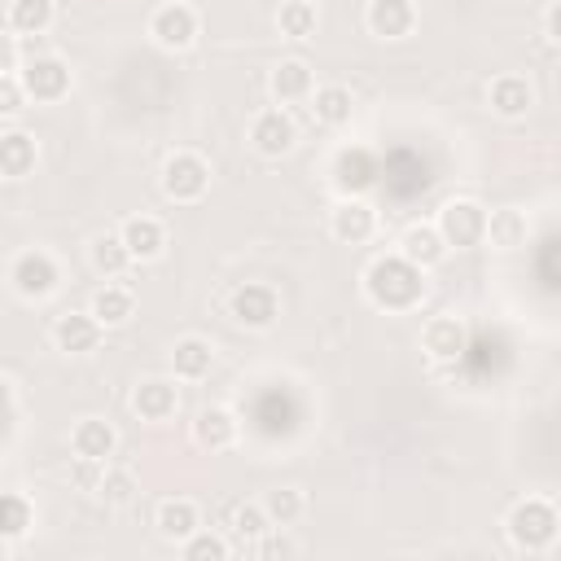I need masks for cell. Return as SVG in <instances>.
Here are the masks:
<instances>
[{
	"instance_id": "6da1fadb",
	"label": "cell",
	"mask_w": 561,
	"mask_h": 561,
	"mask_svg": "<svg viewBox=\"0 0 561 561\" xmlns=\"http://www.w3.org/2000/svg\"><path fill=\"white\" fill-rule=\"evenodd\" d=\"M425 267L403 254H377L364 272V294L381 311H416L425 302Z\"/></svg>"
},
{
	"instance_id": "7a4b0ae2",
	"label": "cell",
	"mask_w": 561,
	"mask_h": 561,
	"mask_svg": "<svg viewBox=\"0 0 561 561\" xmlns=\"http://www.w3.org/2000/svg\"><path fill=\"white\" fill-rule=\"evenodd\" d=\"M504 530H508L513 548H522V552H548L557 543V535H561V513H557L552 500L526 495V500H517L508 508Z\"/></svg>"
},
{
	"instance_id": "3957f363",
	"label": "cell",
	"mask_w": 561,
	"mask_h": 561,
	"mask_svg": "<svg viewBox=\"0 0 561 561\" xmlns=\"http://www.w3.org/2000/svg\"><path fill=\"white\" fill-rule=\"evenodd\" d=\"M486 219H491V210L482 202H473V197H447L438 206V219L434 224H438V232H443L447 245L473 250V245L486 241Z\"/></svg>"
},
{
	"instance_id": "277c9868",
	"label": "cell",
	"mask_w": 561,
	"mask_h": 561,
	"mask_svg": "<svg viewBox=\"0 0 561 561\" xmlns=\"http://www.w3.org/2000/svg\"><path fill=\"white\" fill-rule=\"evenodd\" d=\"M210 188V162L193 149H175L167 162H162V193L175 202V206H188V202H202Z\"/></svg>"
},
{
	"instance_id": "5b68a950",
	"label": "cell",
	"mask_w": 561,
	"mask_h": 561,
	"mask_svg": "<svg viewBox=\"0 0 561 561\" xmlns=\"http://www.w3.org/2000/svg\"><path fill=\"white\" fill-rule=\"evenodd\" d=\"M149 35H153L158 48H167V53H184V48L197 39V9L184 4V0H167V4H158L153 18H149Z\"/></svg>"
},
{
	"instance_id": "8992f818",
	"label": "cell",
	"mask_w": 561,
	"mask_h": 561,
	"mask_svg": "<svg viewBox=\"0 0 561 561\" xmlns=\"http://www.w3.org/2000/svg\"><path fill=\"white\" fill-rule=\"evenodd\" d=\"M9 280H13V289L22 298H48L57 289V280H61V267H57V259L48 250H22L13 259V267H9Z\"/></svg>"
},
{
	"instance_id": "52a82bcc",
	"label": "cell",
	"mask_w": 561,
	"mask_h": 561,
	"mask_svg": "<svg viewBox=\"0 0 561 561\" xmlns=\"http://www.w3.org/2000/svg\"><path fill=\"white\" fill-rule=\"evenodd\" d=\"M228 316H232L237 324H245V329H272L276 316H280V298H276L272 285H254V280H250V285H237V289H232Z\"/></svg>"
},
{
	"instance_id": "ba28073f",
	"label": "cell",
	"mask_w": 561,
	"mask_h": 561,
	"mask_svg": "<svg viewBox=\"0 0 561 561\" xmlns=\"http://www.w3.org/2000/svg\"><path fill=\"white\" fill-rule=\"evenodd\" d=\"M18 75H22V83H26V96H31V101H39V105L61 101V96L70 92V66H66L61 57H53V53L31 57Z\"/></svg>"
},
{
	"instance_id": "9c48e42d",
	"label": "cell",
	"mask_w": 561,
	"mask_h": 561,
	"mask_svg": "<svg viewBox=\"0 0 561 561\" xmlns=\"http://www.w3.org/2000/svg\"><path fill=\"white\" fill-rule=\"evenodd\" d=\"M294 140H298V127H294V118H289L280 105L254 114V123H250V145H254L263 158H285V153L294 149Z\"/></svg>"
},
{
	"instance_id": "30bf717a",
	"label": "cell",
	"mask_w": 561,
	"mask_h": 561,
	"mask_svg": "<svg viewBox=\"0 0 561 561\" xmlns=\"http://www.w3.org/2000/svg\"><path fill=\"white\" fill-rule=\"evenodd\" d=\"M131 412L149 425H167L175 412H180V390L175 381L167 377H145L136 390H131Z\"/></svg>"
},
{
	"instance_id": "8fae6325",
	"label": "cell",
	"mask_w": 561,
	"mask_h": 561,
	"mask_svg": "<svg viewBox=\"0 0 561 561\" xmlns=\"http://www.w3.org/2000/svg\"><path fill=\"white\" fill-rule=\"evenodd\" d=\"M101 329L105 324L92 311H61L57 324H53V346L66 351V355H88V351H96Z\"/></svg>"
},
{
	"instance_id": "7c38bea8",
	"label": "cell",
	"mask_w": 561,
	"mask_h": 561,
	"mask_svg": "<svg viewBox=\"0 0 561 561\" xmlns=\"http://www.w3.org/2000/svg\"><path fill=\"white\" fill-rule=\"evenodd\" d=\"M329 228H333L337 241L359 245V241H368V237L377 232V210H373L364 197H342V202L329 210Z\"/></svg>"
},
{
	"instance_id": "4fadbf2b",
	"label": "cell",
	"mask_w": 561,
	"mask_h": 561,
	"mask_svg": "<svg viewBox=\"0 0 561 561\" xmlns=\"http://www.w3.org/2000/svg\"><path fill=\"white\" fill-rule=\"evenodd\" d=\"M364 26L377 39H403L416 26V9H412V0H368Z\"/></svg>"
},
{
	"instance_id": "5bb4252c",
	"label": "cell",
	"mask_w": 561,
	"mask_h": 561,
	"mask_svg": "<svg viewBox=\"0 0 561 561\" xmlns=\"http://www.w3.org/2000/svg\"><path fill=\"white\" fill-rule=\"evenodd\" d=\"M267 88H272V96H276L280 105H298V101H311V96H316V75H311V66H307L302 57H285V61L272 70Z\"/></svg>"
},
{
	"instance_id": "9a60e30c",
	"label": "cell",
	"mask_w": 561,
	"mask_h": 561,
	"mask_svg": "<svg viewBox=\"0 0 561 561\" xmlns=\"http://www.w3.org/2000/svg\"><path fill=\"white\" fill-rule=\"evenodd\" d=\"M486 105L500 114V118H522L530 114L535 105V88L526 75H495L491 88H486Z\"/></svg>"
},
{
	"instance_id": "2e32d148",
	"label": "cell",
	"mask_w": 561,
	"mask_h": 561,
	"mask_svg": "<svg viewBox=\"0 0 561 561\" xmlns=\"http://www.w3.org/2000/svg\"><path fill=\"white\" fill-rule=\"evenodd\" d=\"M421 351L434 359V364H456L460 351H465V324L456 316H434L425 329H421Z\"/></svg>"
},
{
	"instance_id": "e0dca14e",
	"label": "cell",
	"mask_w": 561,
	"mask_h": 561,
	"mask_svg": "<svg viewBox=\"0 0 561 561\" xmlns=\"http://www.w3.org/2000/svg\"><path fill=\"white\" fill-rule=\"evenodd\" d=\"M114 447H118V430H114L110 421H101V416L75 421V430H70V451H75V456L105 465V460L114 456Z\"/></svg>"
},
{
	"instance_id": "ac0fdd59",
	"label": "cell",
	"mask_w": 561,
	"mask_h": 561,
	"mask_svg": "<svg viewBox=\"0 0 561 561\" xmlns=\"http://www.w3.org/2000/svg\"><path fill=\"white\" fill-rule=\"evenodd\" d=\"M118 232H123V241H127L136 263H153L167 250V228L153 215H131V219L118 224Z\"/></svg>"
},
{
	"instance_id": "d6986e66",
	"label": "cell",
	"mask_w": 561,
	"mask_h": 561,
	"mask_svg": "<svg viewBox=\"0 0 561 561\" xmlns=\"http://www.w3.org/2000/svg\"><path fill=\"white\" fill-rule=\"evenodd\" d=\"M193 443L202 451H228L237 443V416L228 408H202L193 421Z\"/></svg>"
},
{
	"instance_id": "ffe728a7",
	"label": "cell",
	"mask_w": 561,
	"mask_h": 561,
	"mask_svg": "<svg viewBox=\"0 0 561 561\" xmlns=\"http://www.w3.org/2000/svg\"><path fill=\"white\" fill-rule=\"evenodd\" d=\"M153 526H158V535L162 539H188L193 530H202V513H197V504L193 500H184V495H171V500H162L158 504V513H153Z\"/></svg>"
},
{
	"instance_id": "44dd1931",
	"label": "cell",
	"mask_w": 561,
	"mask_h": 561,
	"mask_svg": "<svg viewBox=\"0 0 561 561\" xmlns=\"http://www.w3.org/2000/svg\"><path fill=\"white\" fill-rule=\"evenodd\" d=\"M215 368V346L206 337H180L171 346V373L180 381H202Z\"/></svg>"
},
{
	"instance_id": "7402d4cb",
	"label": "cell",
	"mask_w": 561,
	"mask_h": 561,
	"mask_svg": "<svg viewBox=\"0 0 561 561\" xmlns=\"http://www.w3.org/2000/svg\"><path fill=\"white\" fill-rule=\"evenodd\" d=\"M399 254L412 259V263H421V267H434V263H443L447 241H443L438 224H412V228L399 237Z\"/></svg>"
},
{
	"instance_id": "603a6c76",
	"label": "cell",
	"mask_w": 561,
	"mask_h": 561,
	"mask_svg": "<svg viewBox=\"0 0 561 561\" xmlns=\"http://www.w3.org/2000/svg\"><path fill=\"white\" fill-rule=\"evenodd\" d=\"M53 18H57L53 0H9L4 26H9L13 39H22V35H44L53 26Z\"/></svg>"
},
{
	"instance_id": "cb8c5ba5",
	"label": "cell",
	"mask_w": 561,
	"mask_h": 561,
	"mask_svg": "<svg viewBox=\"0 0 561 561\" xmlns=\"http://www.w3.org/2000/svg\"><path fill=\"white\" fill-rule=\"evenodd\" d=\"M373 175H377V162H373L368 149H342L337 162H333V180H337V188H342L346 197H355L359 188H368Z\"/></svg>"
},
{
	"instance_id": "d4e9b609",
	"label": "cell",
	"mask_w": 561,
	"mask_h": 561,
	"mask_svg": "<svg viewBox=\"0 0 561 561\" xmlns=\"http://www.w3.org/2000/svg\"><path fill=\"white\" fill-rule=\"evenodd\" d=\"M35 158H39L35 136H26V131H18V127L0 136V171H4V180H22V175L35 167Z\"/></svg>"
},
{
	"instance_id": "484cf974",
	"label": "cell",
	"mask_w": 561,
	"mask_h": 561,
	"mask_svg": "<svg viewBox=\"0 0 561 561\" xmlns=\"http://www.w3.org/2000/svg\"><path fill=\"white\" fill-rule=\"evenodd\" d=\"M351 110H355V101H351V88H342V83H324L311 96V114L320 127H346Z\"/></svg>"
},
{
	"instance_id": "4316f807",
	"label": "cell",
	"mask_w": 561,
	"mask_h": 561,
	"mask_svg": "<svg viewBox=\"0 0 561 561\" xmlns=\"http://www.w3.org/2000/svg\"><path fill=\"white\" fill-rule=\"evenodd\" d=\"M526 237H530V224H526V215H522L517 206L491 210V219H486V241H491L495 250H517V245H526Z\"/></svg>"
},
{
	"instance_id": "83f0119b",
	"label": "cell",
	"mask_w": 561,
	"mask_h": 561,
	"mask_svg": "<svg viewBox=\"0 0 561 561\" xmlns=\"http://www.w3.org/2000/svg\"><path fill=\"white\" fill-rule=\"evenodd\" d=\"M228 530L241 539V548H254L267 530H272V517H267V508H263V500L254 504V500H241V504H232L228 508Z\"/></svg>"
},
{
	"instance_id": "f1b7e54d",
	"label": "cell",
	"mask_w": 561,
	"mask_h": 561,
	"mask_svg": "<svg viewBox=\"0 0 561 561\" xmlns=\"http://www.w3.org/2000/svg\"><path fill=\"white\" fill-rule=\"evenodd\" d=\"M131 307H136V298H131L127 285H101V289L92 294V307H88V311H92L105 329H118V324L131 320Z\"/></svg>"
},
{
	"instance_id": "f546056e",
	"label": "cell",
	"mask_w": 561,
	"mask_h": 561,
	"mask_svg": "<svg viewBox=\"0 0 561 561\" xmlns=\"http://www.w3.org/2000/svg\"><path fill=\"white\" fill-rule=\"evenodd\" d=\"M136 259H131V250H127V241H123V232H101L96 241H92V267L101 272V276H123L127 267H131Z\"/></svg>"
},
{
	"instance_id": "4dcf8cb0",
	"label": "cell",
	"mask_w": 561,
	"mask_h": 561,
	"mask_svg": "<svg viewBox=\"0 0 561 561\" xmlns=\"http://www.w3.org/2000/svg\"><path fill=\"white\" fill-rule=\"evenodd\" d=\"M276 26H280V35L285 39H311L316 35V26H320V9L311 4V0H285L280 4V13H276Z\"/></svg>"
},
{
	"instance_id": "1f68e13d",
	"label": "cell",
	"mask_w": 561,
	"mask_h": 561,
	"mask_svg": "<svg viewBox=\"0 0 561 561\" xmlns=\"http://www.w3.org/2000/svg\"><path fill=\"white\" fill-rule=\"evenodd\" d=\"M31 526H35V504L22 491H4V500H0V539L18 543Z\"/></svg>"
},
{
	"instance_id": "d6a6232c",
	"label": "cell",
	"mask_w": 561,
	"mask_h": 561,
	"mask_svg": "<svg viewBox=\"0 0 561 561\" xmlns=\"http://www.w3.org/2000/svg\"><path fill=\"white\" fill-rule=\"evenodd\" d=\"M263 508H267L272 526H294V522L307 513V500H302L298 486H272V491L263 495Z\"/></svg>"
},
{
	"instance_id": "836d02e7",
	"label": "cell",
	"mask_w": 561,
	"mask_h": 561,
	"mask_svg": "<svg viewBox=\"0 0 561 561\" xmlns=\"http://www.w3.org/2000/svg\"><path fill=\"white\" fill-rule=\"evenodd\" d=\"M180 552H184L188 561H224V557H228V539L215 535V530H193Z\"/></svg>"
},
{
	"instance_id": "e575fe53",
	"label": "cell",
	"mask_w": 561,
	"mask_h": 561,
	"mask_svg": "<svg viewBox=\"0 0 561 561\" xmlns=\"http://www.w3.org/2000/svg\"><path fill=\"white\" fill-rule=\"evenodd\" d=\"M101 495H105L110 504H127V500L136 495V473H131V469H105Z\"/></svg>"
},
{
	"instance_id": "d590c367",
	"label": "cell",
	"mask_w": 561,
	"mask_h": 561,
	"mask_svg": "<svg viewBox=\"0 0 561 561\" xmlns=\"http://www.w3.org/2000/svg\"><path fill=\"white\" fill-rule=\"evenodd\" d=\"M22 101H31V96H26L22 75H18V70H4V75H0V114H9V118H13V114L22 110Z\"/></svg>"
},
{
	"instance_id": "8d00e7d4",
	"label": "cell",
	"mask_w": 561,
	"mask_h": 561,
	"mask_svg": "<svg viewBox=\"0 0 561 561\" xmlns=\"http://www.w3.org/2000/svg\"><path fill=\"white\" fill-rule=\"evenodd\" d=\"M101 478H105V465L101 460H83L75 456V469H70V482L83 486V491H101Z\"/></svg>"
},
{
	"instance_id": "74e56055",
	"label": "cell",
	"mask_w": 561,
	"mask_h": 561,
	"mask_svg": "<svg viewBox=\"0 0 561 561\" xmlns=\"http://www.w3.org/2000/svg\"><path fill=\"white\" fill-rule=\"evenodd\" d=\"M254 552H259V557H294V543H289V539H280V535H272V530H267V535H263V539H259V543H254Z\"/></svg>"
},
{
	"instance_id": "f35d334b",
	"label": "cell",
	"mask_w": 561,
	"mask_h": 561,
	"mask_svg": "<svg viewBox=\"0 0 561 561\" xmlns=\"http://www.w3.org/2000/svg\"><path fill=\"white\" fill-rule=\"evenodd\" d=\"M13 430H18V390L13 381H4V443H13Z\"/></svg>"
},
{
	"instance_id": "ab89813d",
	"label": "cell",
	"mask_w": 561,
	"mask_h": 561,
	"mask_svg": "<svg viewBox=\"0 0 561 561\" xmlns=\"http://www.w3.org/2000/svg\"><path fill=\"white\" fill-rule=\"evenodd\" d=\"M543 31H548L552 44H561V0L548 4V13H543Z\"/></svg>"
}]
</instances>
